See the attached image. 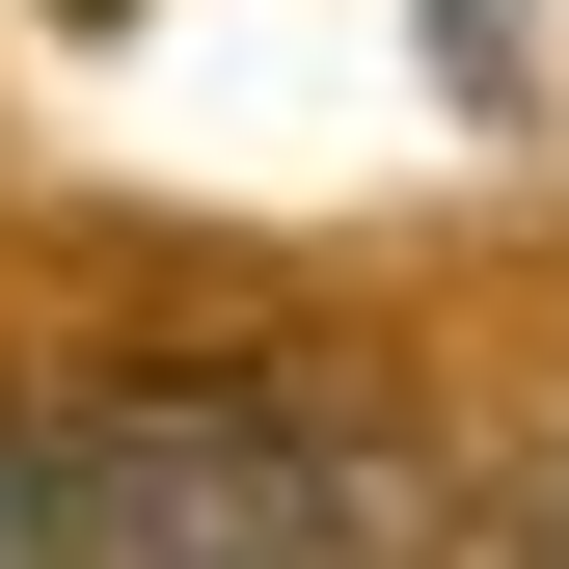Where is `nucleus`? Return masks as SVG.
<instances>
[{"label": "nucleus", "instance_id": "f257e3e1", "mask_svg": "<svg viewBox=\"0 0 569 569\" xmlns=\"http://www.w3.org/2000/svg\"><path fill=\"white\" fill-rule=\"evenodd\" d=\"M0 569H82V516H54V435L0 407Z\"/></svg>", "mask_w": 569, "mask_h": 569}, {"label": "nucleus", "instance_id": "f03ea898", "mask_svg": "<svg viewBox=\"0 0 569 569\" xmlns=\"http://www.w3.org/2000/svg\"><path fill=\"white\" fill-rule=\"evenodd\" d=\"M542 569H569V516H542Z\"/></svg>", "mask_w": 569, "mask_h": 569}]
</instances>
